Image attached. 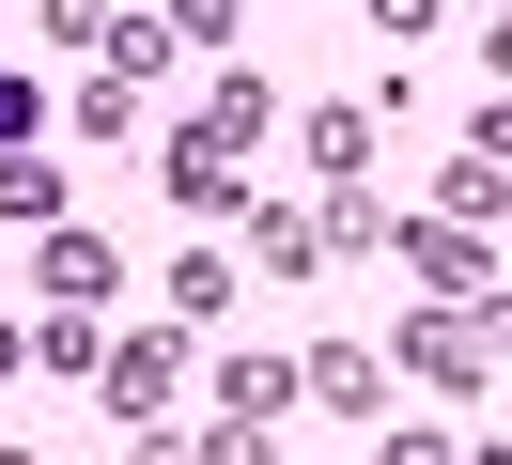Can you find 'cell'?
<instances>
[{"mask_svg":"<svg viewBox=\"0 0 512 465\" xmlns=\"http://www.w3.org/2000/svg\"><path fill=\"white\" fill-rule=\"evenodd\" d=\"M404 264L435 279V295H497V248H481V217H419V233H404Z\"/></svg>","mask_w":512,"mask_h":465,"instance_id":"1","label":"cell"},{"mask_svg":"<svg viewBox=\"0 0 512 465\" xmlns=\"http://www.w3.org/2000/svg\"><path fill=\"white\" fill-rule=\"evenodd\" d=\"M156 186H171L187 217H233V202H249V186H233V140H202V124H187V140L156 155Z\"/></svg>","mask_w":512,"mask_h":465,"instance_id":"2","label":"cell"},{"mask_svg":"<svg viewBox=\"0 0 512 465\" xmlns=\"http://www.w3.org/2000/svg\"><path fill=\"white\" fill-rule=\"evenodd\" d=\"M32 279H47V295H63V310H94V295H109V279H125V264H109V233H78V217H63Z\"/></svg>","mask_w":512,"mask_h":465,"instance_id":"3","label":"cell"},{"mask_svg":"<svg viewBox=\"0 0 512 465\" xmlns=\"http://www.w3.org/2000/svg\"><path fill=\"white\" fill-rule=\"evenodd\" d=\"M404 372H435V388H481L497 357H481V326H450V310H419V326H404Z\"/></svg>","mask_w":512,"mask_h":465,"instance_id":"4","label":"cell"},{"mask_svg":"<svg viewBox=\"0 0 512 465\" xmlns=\"http://www.w3.org/2000/svg\"><path fill=\"white\" fill-rule=\"evenodd\" d=\"M295 388H326L357 419V403H388V357H373V341H326V357H295Z\"/></svg>","mask_w":512,"mask_h":465,"instance_id":"5","label":"cell"},{"mask_svg":"<svg viewBox=\"0 0 512 465\" xmlns=\"http://www.w3.org/2000/svg\"><path fill=\"white\" fill-rule=\"evenodd\" d=\"M109 403H125V419H156V403H171V341H125V357H109Z\"/></svg>","mask_w":512,"mask_h":465,"instance_id":"6","label":"cell"},{"mask_svg":"<svg viewBox=\"0 0 512 465\" xmlns=\"http://www.w3.org/2000/svg\"><path fill=\"white\" fill-rule=\"evenodd\" d=\"M218 388H233V419H280V403H295V357H233Z\"/></svg>","mask_w":512,"mask_h":465,"instance_id":"7","label":"cell"},{"mask_svg":"<svg viewBox=\"0 0 512 465\" xmlns=\"http://www.w3.org/2000/svg\"><path fill=\"white\" fill-rule=\"evenodd\" d=\"M264 264H280V279H326V217L280 202V217H264Z\"/></svg>","mask_w":512,"mask_h":465,"instance_id":"8","label":"cell"},{"mask_svg":"<svg viewBox=\"0 0 512 465\" xmlns=\"http://www.w3.org/2000/svg\"><path fill=\"white\" fill-rule=\"evenodd\" d=\"M311 155H326V186H357V155H373V109H311Z\"/></svg>","mask_w":512,"mask_h":465,"instance_id":"9","label":"cell"},{"mask_svg":"<svg viewBox=\"0 0 512 465\" xmlns=\"http://www.w3.org/2000/svg\"><path fill=\"white\" fill-rule=\"evenodd\" d=\"M0 217H47V155H32V140L0 155Z\"/></svg>","mask_w":512,"mask_h":465,"instance_id":"10","label":"cell"},{"mask_svg":"<svg viewBox=\"0 0 512 465\" xmlns=\"http://www.w3.org/2000/svg\"><path fill=\"white\" fill-rule=\"evenodd\" d=\"M233 16H249V0H171V31H187V47H233Z\"/></svg>","mask_w":512,"mask_h":465,"instance_id":"11","label":"cell"},{"mask_svg":"<svg viewBox=\"0 0 512 465\" xmlns=\"http://www.w3.org/2000/svg\"><path fill=\"white\" fill-rule=\"evenodd\" d=\"M32 124H47V93H32V78H0V155L32 140Z\"/></svg>","mask_w":512,"mask_h":465,"instance_id":"12","label":"cell"},{"mask_svg":"<svg viewBox=\"0 0 512 465\" xmlns=\"http://www.w3.org/2000/svg\"><path fill=\"white\" fill-rule=\"evenodd\" d=\"M109 31V0H47V47H94Z\"/></svg>","mask_w":512,"mask_h":465,"instance_id":"13","label":"cell"},{"mask_svg":"<svg viewBox=\"0 0 512 465\" xmlns=\"http://www.w3.org/2000/svg\"><path fill=\"white\" fill-rule=\"evenodd\" d=\"M0 372H16V326H0Z\"/></svg>","mask_w":512,"mask_h":465,"instance_id":"14","label":"cell"},{"mask_svg":"<svg viewBox=\"0 0 512 465\" xmlns=\"http://www.w3.org/2000/svg\"><path fill=\"white\" fill-rule=\"evenodd\" d=\"M0 465H32V450H0Z\"/></svg>","mask_w":512,"mask_h":465,"instance_id":"15","label":"cell"}]
</instances>
